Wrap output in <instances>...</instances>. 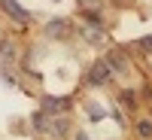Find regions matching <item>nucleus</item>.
<instances>
[{
    "mask_svg": "<svg viewBox=\"0 0 152 140\" xmlns=\"http://www.w3.org/2000/svg\"><path fill=\"white\" fill-rule=\"evenodd\" d=\"M31 122H34V128L40 131V134H49V137H55V140H61V137L70 131L67 116H49V113H43V110H37Z\"/></svg>",
    "mask_w": 152,
    "mask_h": 140,
    "instance_id": "f257e3e1",
    "label": "nucleus"
},
{
    "mask_svg": "<svg viewBox=\"0 0 152 140\" xmlns=\"http://www.w3.org/2000/svg\"><path fill=\"white\" fill-rule=\"evenodd\" d=\"M40 107H43V113H49V116H67L70 107H73V100L70 97H52V95H46L40 100Z\"/></svg>",
    "mask_w": 152,
    "mask_h": 140,
    "instance_id": "f03ea898",
    "label": "nucleus"
},
{
    "mask_svg": "<svg viewBox=\"0 0 152 140\" xmlns=\"http://www.w3.org/2000/svg\"><path fill=\"white\" fill-rule=\"evenodd\" d=\"M0 6H3V12H6L12 21H18V24H31V12L24 9L18 0H0Z\"/></svg>",
    "mask_w": 152,
    "mask_h": 140,
    "instance_id": "7ed1b4c3",
    "label": "nucleus"
},
{
    "mask_svg": "<svg viewBox=\"0 0 152 140\" xmlns=\"http://www.w3.org/2000/svg\"><path fill=\"white\" fill-rule=\"evenodd\" d=\"M113 79V70H110V64H107V58L104 61H94L91 67H88V82L91 85H104V82H110Z\"/></svg>",
    "mask_w": 152,
    "mask_h": 140,
    "instance_id": "20e7f679",
    "label": "nucleus"
},
{
    "mask_svg": "<svg viewBox=\"0 0 152 140\" xmlns=\"http://www.w3.org/2000/svg\"><path fill=\"white\" fill-rule=\"evenodd\" d=\"M107 64H110V70L116 73V76H125L131 70V61H128V55L122 52V49H113V52L107 55Z\"/></svg>",
    "mask_w": 152,
    "mask_h": 140,
    "instance_id": "39448f33",
    "label": "nucleus"
},
{
    "mask_svg": "<svg viewBox=\"0 0 152 140\" xmlns=\"http://www.w3.org/2000/svg\"><path fill=\"white\" fill-rule=\"evenodd\" d=\"M70 31H73L70 18H52V21L46 24V34H49V37H55V40H67Z\"/></svg>",
    "mask_w": 152,
    "mask_h": 140,
    "instance_id": "423d86ee",
    "label": "nucleus"
},
{
    "mask_svg": "<svg viewBox=\"0 0 152 140\" xmlns=\"http://www.w3.org/2000/svg\"><path fill=\"white\" fill-rule=\"evenodd\" d=\"M82 37H85V40L91 43V46H104V43H107V34H104V28H94V24H88V28L82 31Z\"/></svg>",
    "mask_w": 152,
    "mask_h": 140,
    "instance_id": "0eeeda50",
    "label": "nucleus"
},
{
    "mask_svg": "<svg viewBox=\"0 0 152 140\" xmlns=\"http://www.w3.org/2000/svg\"><path fill=\"white\" fill-rule=\"evenodd\" d=\"M137 137L140 140H152V116H140L137 119Z\"/></svg>",
    "mask_w": 152,
    "mask_h": 140,
    "instance_id": "6e6552de",
    "label": "nucleus"
},
{
    "mask_svg": "<svg viewBox=\"0 0 152 140\" xmlns=\"http://www.w3.org/2000/svg\"><path fill=\"white\" fill-rule=\"evenodd\" d=\"M82 12H100V6H104V0H79Z\"/></svg>",
    "mask_w": 152,
    "mask_h": 140,
    "instance_id": "1a4fd4ad",
    "label": "nucleus"
},
{
    "mask_svg": "<svg viewBox=\"0 0 152 140\" xmlns=\"http://www.w3.org/2000/svg\"><path fill=\"white\" fill-rule=\"evenodd\" d=\"M82 18L88 24H94V28H104V15H100V12H82Z\"/></svg>",
    "mask_w": 152,
    "mask_h": 140,
    "instance_id": "9d476101",
    "label": "nucleus"
},
{
    "mask_svg": "<svg viewBox=\"0 0 152 140\" xmlns=\"http://www.w3.org/2000/svg\"><path fill=\"white\" fill-rule=\"evenodd\" d=\"M88 113H91V119H94V122H100V119H104V110H100L97 104H88Z\"/></svg>",
    "mask_w": 152,
    "mask_h": 140,
    "instance_id": "9b49d317",
    "label": "nucleus"
},
{
    "mask_svg": "<svg viewBox=\"0 0 152 140\" xmlns=\"http://www.w3.org/2000/svg\"><path fill=\"white\" fill-rule=\"evenodd\" d=\"M140 49L152 55V37H143V40H140Z\"/></svg>",
    "mask_w": 152,
    "mask_h": 140,
    "instance_id": "f8f14e48",
    "label": "nucleus"
},
{
    "mask_svg": "<svg viewBox=\"0 0 152 140\" xmlns=\"http://www.w3.org/2000/svg\"><path fill=\"white\" fill-rule=\"evenodd\" d=\"M122 104H128V107H134V95H131V92H122Z\"/></svg>",
    "mask_w": 152,
    "mask_h": 140,
    "instance_id": "ddd939ff",
    "label": "nucleus"
},
{
    "mask_svg": "<svg viewBox=\"0 0 152 140\" xmlns=\"http://www.w3.org/2000/svg\"><path fill=\"white\" fill-rule=\"evenodd\" d=\"M76 140H88V137H85V134H76Z\"/></svg>",
    "mask_w": 152,
    "mask_h": 140,
    "instance_id": "4468645a",
    "label": "nucleus"
},
{
    "mask_svg": "<svg viewBox=\"0 0 152 140\" xmlns=\"http://www.w3.org/2000/svg\"><path fill=\"white\" fill-rule=\"evenodd\" d=\"M116 3H125V0H116Z\"/></svg>",
    "mask_w": 152,
    "mask_h": 140,
    "instance_id": "2eb2a0df",
    "label": "nucleus"
},
{
    "mask_svg": "<svg viewBox=\"0 0 152 140\" xmlns=\"http://www.w3.org/2000/svg\"><path fill=\"white\" fill-rule=\"evenodd\" d=\"M0 40H3V37H0Z\"/></svg>",
    "mask_w": 152,
    "mask_h": 140,
    "instance_id": "dca6fc26",
    "label": "nucleus"
}]
</instances>
